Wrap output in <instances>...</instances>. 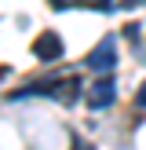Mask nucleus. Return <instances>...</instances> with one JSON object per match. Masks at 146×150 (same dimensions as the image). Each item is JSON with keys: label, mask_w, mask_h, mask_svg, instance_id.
Segmentation results:
<instances>
[{"label": "nucleus", "mask_w": 146, "mask_h": 150, "mask_svg": "<svg viewBox=\"0 0 146 150\" xmlns=\"http://www.w3.org/2000/svg\"><path fill=\"white\" fill-rule=\"evenodd\" d=\"M80 88H84V84H80L77 73H66V77H51V81H44V84H33L29 92H44V95H51V99L73 106V103L80 99Z\"/></svg>", "instance_id": "nucleus-1"}, {"label": "nucleus", "mask_w": 146, "mask_h": 150, "mask_svg": "<svg viewBox=\"0 0 146 150\" xmlns=\"http://www.w3.org/2000/svg\"><path fill=\"white\" fill-rule=\"evenodd\" d=\"M84 99H88V106H91V110H102V106H110V103L117 99V84H113L110 77H99L95 84H88Z\"/></svg>", "instance_id": "nucleus-2"}, {"label": "nucleus", "mask_w": 146, "mask_h": 150, "mask_svg": "<svg viewBox=\"0 0 146 150\" xmlns=\"http://www.w3.org/2000/svg\"><path fill=\"white\" fill-rule=\"evenodd\" d=\"M33 55L44 59V62H58V59H62V37L51 33V29H44V33L33 40Z\"/></svg>", "instance_id": "nucleus-3"}, {"label": "nucleus", "mask_w": 146, "mask_h": 150, "mask_svg": "<svg viewBox=\"0 0 146 150\" xmlns=\"http://www.w3.org/2000/svg\"><path fill=\"white\" fill-rule=\"evenodd\" d=\"M88 66L91 70H99V73H110L117 66V44H113V37H106V40L99 44V48L88 55Z\"/></svg>", "instance_id": "nucleus-4"}, {"label": "nucleus", "mask_w": 146, "mask_h": 150, "mask_svg": "<svg viewBox=\"0 0 146 150\" xmlns=\"http://www.w3.org/2000/svg\"><path fill=\"white\" fill-rule=\"evenodd\" d=\"M77 4H84V7H91V11H110V0H77Z\"/></svg>", "instance_id": "nucleus-5"}, {"label": "nucleus", "mask_w": 146, "mask_h": 150, "mask_svg": "<svg viewBox=\"0 0 146 150\" xmlns=\"http://www.w3.org/2000/svg\"><path fill=\"white\" fill-rule=\"evenodd\" d=\"M69 4H77V0H51V7H55V11H62V7H69Z\"/></svg>", "instance_id": "nucleus-6"}, {"label": "nucleus", "mask_w": 146, "mask_h": 150, "mask_svg": "<svg viewBox=\"0 0 146 150\" xmlns=\"http://www.w3.org/2000/svg\"><path fill=\"white\" fill-rule=\"evenodd\" d=\"M135 103H139V106H146V84L139 88V95H135Z\"/></svg>", "instance_id": "nucleus-7"}]
</instances>
